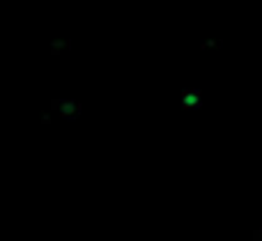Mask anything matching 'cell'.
Returning <instances> with one entry per match:
<instances>
[{
  "label": "cell",
  "instance_id": "6da1fadb",
  "mask_svg": "<svg viewBox=\"0 0 262 241\" xmlns=\"http://www.w3.org/2000/svg\"><path fill=\"white\" fill-rule=\"evenodd\" d=\"M53 113L62 119L76 117V115L81 113V104L74 99H58V101H53Z\"/></svg>",
  "mask_w": 262,
  "mask_h": 241
},
{
  "label": "cell",
  "instance_id": "7a4b0ae2",
  "mask_svg": "<svg viewBox=\"0 0 262 241\" xmlns=\"http://www.w3.org/2000/svg\"><path fill=\"white\" fill-rule=\"evenodd\" d=\"M200 104H203V94H200V90H195V87H189V90H184L180 94V108L195 110V108H200Z\"/></svg>",
  "mask_w": 262,
  "mask_h": 241
},
{
  "label": "cell",
  "instance_id": "3957f363",
  "mask_svg": "<svg viewBox=\"0 0 262 241\" xmlns=\"http://www.w3.org/2000/svg\"><path fill=\"white\" fill-rule=\"evenodd\" d=\"M253 237H255V241H262V225H260L258 230H255V234H253Z\"/></svg>",
  "mask_w": 262,
  "mask_h": 241
}]
</instances>
